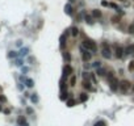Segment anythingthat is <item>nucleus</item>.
<instances>
[{
    "label": "nucleus",
    "mask_w": 134,
    "mask_h": 126,
    "mask_svg": "<svg viewBox=\"0 0 134 126\" xmlns=\"http://www.w3.org/2000/svg\"><path fill=\"white\" fill-rule=\"evenodd\" d=\"M101 54H102V57L107 58V59H110V58H112L110 47H109V45H108L107 42H102V45H101Z\"/></svg>",
    "instance_id": "f257e3e1"
},
{
    "label": "nucleus",
    "mask_w": 134,
    "mask_h": 126,
    "mask_svg": "<svg viewBox=\"0 0 134 126\" xmlns=\"http://www.w3.org/2000/svg\"><path fill=\"white\" fill-rule=\"evenodd\" d=\"M83 47L84 49H88L91 51H96V43L91 39H84L83 41Z\"/></svg>",
    "instance_id": "f03ea898"
},
{
    "label": "nucleus",
    "mask_w": 134,
    "mask_h": 126,
    "mask_svg": "<svg viewBox=\"0 0 134 126\" xmlns=\"http://www.w3.org/2000/svg\"><path fill=\"white\" fill-rule=\"evenodd\" d=\"M80 51H81V58H83V60H89V59H91L92 54L88 51V50H86V49H81Z\"/></svg>",
    "instance_id": "7ed1b4c3"
},
{
    "label": "nucleus",
    "mask_w": 134,
    "mask_h": 126,
    "mask_svg": "<svg viewBox=\"0 0 134 126\" xmlns=\"http://www.w3.org/2000/svg\"><path fill=\"white\" fill-rule=\"evenodd\" d=\"M71 74H72V68H71V66H64V67H63V78L71 75Z\"/></svg>",
    "instance_id": "20e7f679"
},
{
    "label": "nucleus",
    "mask_w": 134,
    "mask_h": 126,
    "mask_svg": "<svg viewBox=\"0 0 134 126\" xmlns=\"http://www.w3.org/2000/svg\"><path fill=\"white\" fill-rule=\"evenodd\" d=\"M129 88H130V83H129L128 80L121 81V89H122V92H126Z\"/></svg>",
    "instance_id": "39448f33"
},
{
    "label": "nucleus",
    "mask_w": 134,
    "mask_h": 126,
    "mask_svg": "<svg viewBox=\"0 0 134 126\" xmlns=\"http://www.w3.org/2000/svg\"><path fill=\"white\" fill-rule=\"evenodd\" d=\"M122 52H123V49L121 46H116V57L117 58H122Z\"/></svg>",
    "instance_id": "423d86ee"
},
{
    "label": "nucleus",
    "mask_w": 134,
    "mask_h": 126,
    "mask_svg": "<svg viewBox=\"0 0 134 126\" xmlns=\"http://www.w3.org/2000/svg\"><path fill=\"white\" fill-rule=\"evenodd\" d=\"M109 80H110V88L114 91L116 88H117V80H116V78H109Z\"/></svg>",
    "instance_id": "0eeeda50"
},
{
    "label": "nucleus",
    "mask_w": 134,
    "mask_h": 126,
    "mask_svg": "<svg viewBox=\"0 0 134 126\" xmlns=\"http://www.w3.org/2000/svg\"><path fill=\"white\" fill-rule=\"evenodd\" d=\"M125 52H126V54H133V52H134V45H129V46L126 47Z\"/></svg>",
    "instance_id": "6e6552de"
},
{
    "label": "nucleus",
    "mask_w": 134,
    "mask_h": 126,
    "mask_svg": "<svg viewBox=\"0 0 134 126\" xmlns=\"http://www.w3.org/2000/svg\"><path fill=\"white\" fill-rule=\"evenodd\" d=\"M92 16L96 17V18H100V17H101V12H100L99 9H93V10H92Z\"/></svg>",
    "instance_id": "1a4fd4ad"
},
{
    "label": "nucleus",
    "mask_w": 134,
    "mask_h": 126,
    "mask_svg": "<svg viewBox=\"0 0 134 126\" xmlns=\"http://www.w3.org/2000/svg\"><path fill=\"white\" fill-rule=\"evenodd\" d=\"M64 10H66V13H67V15H71L74 9H72V7H71L70 4H67V5H66V7H64Z\"/></svg>",
    "instance_id": "9d476101"
},
{
    "label": "nucleus",
    "mask_w": 134,
    "mask_h": 126,
    "mask_svg": "<svg viewBox=\"0 0 134 126\" xmlns=\"http://www.w3.org/2000/svg\"><path fill=\"white\" fill-rule=\"evenodd\" d=\"M18 123H20L21 126H28V123L25 122V118H24V117H20V118H18Z\"/></svg>",
    "instance_id": "9b49d317"
},
{
    "label": "nucleus",
    "mask_w": 134,
    "mask_h": 126,
    "mask_svg": "<svg viewBox=\"0 0 134 126\" xmlns=\"http://www.w3.org/2000/svg\"><path fill=\"white\" fill-rule=\"evenodd\" d=\"M64 45H66V34H63L62 36V38H60V47H64Z\"/></svg>",
    "instance_id": "f8f14e48"
},
{
    "label": "nucleus",
    "mask_w": 134,
    "mask_h": 126,
    "mask_svg": "<svg viewBox=\"0 0 134 126\" xmlns=\"http://www.w3.org/2000/svg\"><path fill=\"white\" fill-rule=\"evenodd\" d=\"M97 74H99L100 76H105L107 75V71H105L104 68H99V70H97Z\"/></svg>",
    "instance_id": "ddd939ff"
},
{
    "label": "nucleus",
    "mask_w": 134,
    "mask_h": 126,
    "mask_svg": "<svg viewBox=\"0 0 134 126\" xmlns=\"http://www.w3.org/2000/svg\"><path fill=\"white\" fill-rule=\"evenodd\" d=\"M87 100H88V96H87L86 93H81V94H80V101L84 102V101H87Z\"/></svg>",
    "instance_id": "4468645a"
},
{
    "label": "nucleus",
    "mask_w": 134,
    "mask_h": 126,
    "mask_svg": "<svg viewBox=\"0 0 134 126\" xmlns=\"http://www.w3.org/2000/svg\"><path fill=\"white\" fill-rule=\"evenodd\" d=\"M93 126H107V123H105V121H97Z\"/></svg>",
    "instance_id": "2eb2a0df"
},
{
    "label": "nucleus",
    "mask_w": 134,
    "mask_h": 126,
    "mask_svg": "<svg viewBox=\"0 0 134 126\" xmlns=\"http://www.w3.org/2000/svg\"><path fill=\"white\" fill-rule=\"evenodd\" d=\"M71 33H72V36H74V37H75V36H78V33H79L78 28H75V26H74V28L71 29Z\"/></svg>",
    "instance_id": "dca6fc26"
},
{
    "label": "nucleus",
    "mask_w": 134,
    "mask_h": 126,
    "mask_svg": "<svg viewBox=\"0 0 134 126\" xmlns=\"http://www.w3.org/2000/svg\"><path fill=\"white\" fill-rule=\"evenodd\" d=\"M60 100H66V99H67V92H66V91H63L62 92V94H60Z\"/></svg>",
    "instance_id": "f3484780"
},
{
    "label": "nucleus",
    "mask_w": 134,
    "mask_h": 126,
    "mask_svg": "<svg viewBox=\"0 0 134 126\" xmlns=\"http://www.w3.org/2000/svg\"><path fill=\"white\" fill-rule=\"evenodd\" d=\"M86 21L88 24H92V22H93V18H92L91 16H86Z\"/></svg>",
    "instance_id": "a211bd4d"
},
{
    "label": "nucleus",
    "mask_w": 134,
    "mask_h": 126,
    "mask_svg": "<svg viewBox=\"0 0 134 126\" xmlns=\"http://www.w3.org/2000/svg\"><path fill=\"white\" fill-rule=\"evenodd\" d=\"M129 71H134V60L129 63Z\"/></svg>",
    "instance_id": "6ab92c4d"
},
{
    "label": "nucleus",
    "mask_w": 134,
    "mask_h": 126,
    "mask_svg": "<svg viewBox=\"0 0 134 126\" xmlns=\"http://www.w3.org/2000/svg\"><path fill=\"white\" fill-rule=\"evenodd\" d=\"M26 85H28V87H33L34 85L33 80H32V79H28V80H26Z\"/></svg>",
    "instance_id": "aec40b11"
},
{
    "label": "nucleus",
    "mask_w": 134,
    "mask_h": 126,
    "mask_svg": "<svg viewBox=\"0 0 134 126\" xmlns=\"http://www.w3.org/2000/svg\"><path fill=\"white\" fill-rule=\"evenodd\" d=\"M74 105H75V101H74L72 99H71V100H68V101H67V106H74Z\"/></svg>",
    "instance_id": "412c9836"
},
{
    "label": "nucleus",
    "mask_w": 134,
    "mask_h": 126,
    "mask_svg": "<svg viewBox=\"0 0 134 126\" xmlns=\"http://www.w3.org/2000/svg\"><path fill=\"white\" fill-rule=\"evenodd\" d=\"M75 81H76V78H75V76H72V78H71V81H70V84H71V87H74V85H76V84H75Z\"/></svg>",
    "instance_id": "4be33fe9"
},
{
    "label": "nucleus",
    "mask_w": 134,
    "mask_h": 126,
    "mask_svg": "<svg viewBox=\"0 0 134 126\" xmlns=\"http://www.w3.org/2000/svg\"><path fill=\"white\" fill-rule=\"evenodd\" d=\"M64 59L67 60V62H70V60H71V57H70V54H68V52H64Z\"/></svg>",
    "instance_id": "5701e85b"
},
{
    "label": "nucleus",
    "mask_w": 134,
    "mask_h": 126,
    "mask_svg": "<svg viewBox=\"0 0 134 126\" xmlns=\"http://www.w3.org/2000/svg\"><path fill=\"white\" fill-rule=\"evenodd\" d=\"M32 101H33V102H37V101H38V99H37L36 94H33V96H32Z\"/></svg>",
    "instance_id": "b1692460"
},
{
    "label": "nucleus",
    "mask_w": 134,
    "mask_h": 126,
    "mask_svg": "<svg viewBox=\"0 0 134 126\" xmlns=\"http://www.w3.org/2000/svg\"><path fill=\"white\" fill-rule=\"evenodd\" d=\"M129 32H130V33H134V25L129 26Z\"/></svg>",
    "instance_id": "393cba45"
},
{
    "label": "nucleus",
    "mask_w": 134,
    "mask_h": 126,
    "mask_svg": "<svg viewBox=\"0 0 134 126\" xmlns=\"http://www.w3.org/2000/svg\"><path fill=\"white\" fill-rule=\"evenodd\" d=\"M112 22H118V17H112Z\"/></svg>",
    "instance_id": "a878e982"
},
{
    "label": "nucleus",
    "mask_w": 134,
    "mask_h": 126,
    "mask_svg": "<svg viewBox=\"0 0 134 126\" xmlns=\"http://www.w3.org/2000/svg\"><path fill=\"white\" fill-rule=\"evenodd\" d=\"M0 101H5V97L4 96H0Z\"/></svg>",
    "instance_id": "bb28decb"
},
{
    "label": "nucleus",
    "mask_w": 134,
    "mask_h": 126,
    "mask_svg": "<svg viewBox=\"0 0 134 126\" xmlns=\"http://www.w3.org/2000/svg\"><path fill=\"white\" fill-rule=\"evenodd\" d=\"M133 92H134V85H133Z\"/></svg>",
    "instance_id": "cd10ccee"
},
{
    "label": "nucleus",
    "mask_w": 134,
    "mask_h": 126,
    "mask_svg": "<svg viewBox=\"0 0 134 126\" xmlns=\"http://www.w3.org/2000/svg\"><path fill=\"white\" fill-rule=\"evenodd\" d=\"M0 110H1V105H0Z\"/></svg>",
    "instance_id": "c85d7f7f"
},
{
    "label": "nucleus",
    "mask_w": 134,
    "mask_h": 126,
    "mask_svg": "<svg viewBox=\"0 0 134 126\" xmlns=\"http://www.w3.org/2000/svg\"><path fill=\"white\" fill-rule=\"evenodd\" d=\"M70 1H74V0H70Z\"/></svg>",
    "instance_id": "c756f323"
},
{
    "label": "nucleus",
    "mask_w": 134,
    "mask_h": 126,
    "mask_svg": "<svg viewBox=\"0 0 134 126\" xmlns=\"http://www.w3.org/2000/svg\"><path fill=\"white\" fill-rule=\"evenodd\" d=\"M121 1H123V0H121Z\"/></svg>",
    "instance_id": "7c9ffc66"
}]
</instances>
